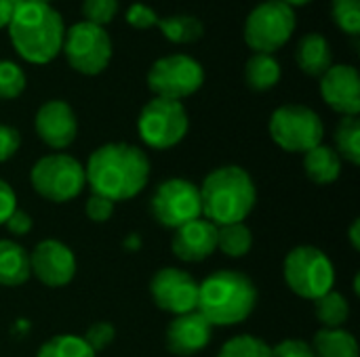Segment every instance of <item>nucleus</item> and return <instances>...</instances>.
<instances>
[{
    "mask_svg": "<svg viewBox=\"0 0 360 357\" xmlns=\"http://www.w3.org/2000/svg\"><path fill=\"white\" fill-rule=\"evenodd\" d=\"M205 82L202 65L184 53L160 57L148 72V86L156 97L181 101L192 97Z\"/></svg>",
    "mask_w": 360,
    "mask_h": 357,
    "instance_id": "f8f14e48",
    "label": "nucleus"
},
{
    "mask_svg": "<svg viewBox=\"0 0 360 357\" xmlns=\"http://www.w3.org/2000/svg\"><path fill=\"white\" fill-rule=\"evenodd\" d=\"M200 189L202 219L215 227L245 223L257 204V187L249 170L236 164H226L211 170Z\"/></svg>",
    "mask_w": 360,
    "mask_h": 357,
    "instance_id": "f03ea898",
    "label": "nucleus"
},
{
    "mask_svg": "<svg viewBox=\"0 0 360 357\" xmlns=\"http://www.w3.org/2000/svg\"><path fill=\"white\" fill-rule=\"evenodd\" d=\"M217 357H272V347L253 335H238L224 343Z\"/></svg>",
    "mask_w": 360,
    "mask_h": 357,
    "instance_id": "c85d7f7f",
    "label": "nucleus"
},
{
    "mask_svg": "<svg viewBox=\"0 0 360 357\" xmlns=\"http://www.w3.org/2000/svg\"><path fill=\"white\" fill-rule=\"evenodd\" d=\"M118 13V0H84L82 2V15L84 21L95 23V25H105L110 23Z\"/></svg>",
    "mask_w": 360,
    "mask_h": 357,
    "instance_id": "2f4dec72",
    "label": "nucleus"
},
{
    "mask_svg": "<svg viewBox=\"0 0 360 357\" xmlns=\"http://www.w3.org/2000/svg\"><path fill=\"white\" fill-rule=\"evenodd\" d=\"M283 2H287L289 6H304V4H308L312 0H283Z\"/></svg>",
    "mask_w": 360,
    "mask_h": 357,
    "instance_id": "79ce46f5",
    "label": "nucleus"
},
{
    "mask_svg": "<svg viewBox=\"0 0 360 357\" xmlns=\"http://www.w3.org/2000/svg\"><path fill=\"white\" fill-rule=\"evenodd\" d=\"M61 50L72 69L84 76H97L110 65L112 38L105 27L80 21L65 29Z\"/></svg>",
    "mask_w": 360,
    "mask_h": 357,
    "instance_id": "9d476101",
    "label": "nucleus"
},
{
    "mask_svg": "<svg viewBox=\"0 0 360 357\" xmlns=\"http://www.w3.org/2000/svg\"><path fill=\"white\" fill-rule=\"evenodd\" d=\"M8 36L21 59L34 65H44L59 55L65 25L61 15L49 2L23 0L8 23Z\"/></svg>",
    "mask_w": 360,
    "mask_h": 357,
    "instance_id": "7ed1b4c3",
    "label": "nucleus"
},
{
    "mask_svg": "<svg viewBox=\"0 0 360 357\" xmlns=\"http://www.w3.org/2000/svg\"><path fill=\"white\" fill-rule=\"evenodd\" d=\"M34 2H49V0H34Z\"/></svg>",
    "mask_w": 360,
    "mask_h": 357,
    "instance_id": "37998d69",
    "label": "nucleus"
},
{
    "mask_svg": "<svg viewBox=\"0 0 360 357\" xmlns=\"http://www.w3.org/2000/svg\"><path fill=\"white\" fill-rule=\"evenodd\" d=\"M150 173L148 154L131 143H105L89 156L84 166L91 191L114 204L139 196L150 181Z\"/></svg>",
    "mask_w": 360,
    "mask_h": 357,
    "instance_id": "f257e3e1",
    "label": "nucleus"
},
{
    "mask_svg": "<svg viewBox=\"0 0 360 357\" xmlns=\"http://www.w3.org/2000/svg\"><path fill=\"white\" fill-rule=\"evenodd\" d=\"M342 160L352 166L360 164V122L359 116H342L335 126V147Z\"/></svg>",
    "mask_w": 360,
    "mask_h": 357,
    "instance_id": "393cba45",
    "label": "nucleus"
},
{
    "mask_svg": "<svg viewBox=\"0 0 360 357\" xmlns=\"http://www.w3.org/2000/svg\"><path fill=\"white\" fill-rule=\"evenodd\" d=\"M4 227H6V231H8L11 236H27V234L32 231V227H34V221H32V217H30L25 210L15 208V210L11 213V217L6 219Z\"/></svg>",
    "mask_w": 360,
    "mask_h": 357,
    "instance_id": "4c0bfd02",
    "label": "nucleus"
},
{
    "mask_svg": "<svg viewBox=\"0 0 360 357\" xmlns=\"http://www.w3.org/2000/svg\"><path fill=\"white\" fill-rule=\"evenodd\" d=\"M171 250L184 263H202L217 250V227L202 217L190 221L173 231Z\"/></svg>",
    "mask_w": 360,
    "mask_h": 357,
    "instance_id": "a211bd4d",
    "label": "nucleus"
},
{
    "mask_svg": "<svg viewBox=\"0 0 360 357\" xmlns=\"http://www.w3.org/2000/svg\"><path fill=\"white\" fill-rule=\"evenodd\" d=\"M30 183L40 198L55 204H65L78 198L86 187L84 166L70 154H49L32 166Z\"/></svg>",
    "mask_w": 360,
    "mask_h": 357,
    "instance_id": "423d86ee",
    "label": "nucleus"
},
{
    "mask_svg": "<svg viewBox=\"0 0 360 357\" xmlns=\"http://www.w3.org/2000/svg\"><path fill=\"white\" fill-rule=\"evenodd\" d=\"M150 295L160 311L175 316L192 314L198 305V282L177 267H162L150 280Z\"/></svg>",
    "mask_w": 360,
    "mask_h": 357,
    "instance_id": "ddd939ff",
    "label": "nucleus"
},
{
    "mask_svg": "<svg viewBox=\"0 0 360 357\" xmlns=\"http://www.w3.org/2000/svg\"><path fill=\"white\" fill-rule=\"evenodd\" d=\"M82 339L89 343V347H91L95 353H99V351L108 349V347L114 343V339H116V328H114L110 322H95V324L89 326V330H86V335H84Z\"/></svg>",
    "mask_w": 360,
    "mask_h": 357,
    "instance_id": "473e14b6",
    "label": "nucleus"
},
{
    "mask_svg": "<svg viewBox=\"0 0 360 357\" xmlns=\"http://www.w3.org/2000/svg\"><path fill=\"white\" fill-rule=\"evenodd\" d=\"M331 15L342 32L350 36H359L360 0H331Z\"/></svg>",
    "mask_w": 360,
    "mask_h": 357,
    "instance_id": "7c9ffc66",
    "label": "nucleus"
},
{
    "mask_svg": "<svg viewBox=\"0 0 360 357\" xmlns=\"http://www.w3.org/2000/svg\"><path fill=\"white\" fill-rule=\"evenodd\" d=\"M297 17L293 6L283 0H266L257 4L245 23V42L264 55H272L283 48L293 36Z\"/></svg>",
    "mask_w": 360,
    "mask_h": 357,
    "instance_id": "1a4fd4ad",
    "label": "nucleus"
},
{
    "mask_svg": "<svg viewBox=\"0 0 360 357\" xmlns=\"http://www.w3.org/2000/svg\"><path fill=\"white\" fill-rule=\"evenodd\" d=\"M253 248V234L245 223L217 227V250L232 259L247 257Z\"/></svg>",
    "mask_w": 360,
    "mask_h": 357,
    "instance_id": "a878e982",
    "label": "nucleus"
},
{
    "mask_svg": "<svg viewBox=\"0 0 360 357\" xmlns=\"http://www.w3.org/2000/svg\"><path fill=\"white\" fill-rule=\"evenodd\" d=\"M310 345L316 357H359V343L346 328H321Z\"/></svg>",
    "mask_w": 360,
    "mask_h": 357,
    "instance_id": "4be33fe9",
    "label": "nucleus"
},
{
    "mask_svg": "<svg viewBox=\"0 0 360 357\" xmlns=\"http://www.w3.org/2000/svg\"><path fill=\"white\" fill-rule=\"evenodd\" d=\"M23 0H0V29L2 27H8L17 6L21 4Z\"/></svg>",
    "mask_w": 360,
    "mask_h": 357,
    "instance_id": "ea45409f",
    "label": "nucleus"
},
{
    "mask_svg": "<svg viewBox=\"0 0 360 357\" xmlns=\"http://www.w3.org/2000/svg\"><path fill=\"white\" fill-rule=\"evenodd\" d=\"M84 215L93 221V223H105L112 219L114 215V202H110L103 196L91 194L89 200L84 202Z\"/></svg>",
    "mask_w": 360,
    "mask_h": 357,
    "instance_id": "f704fd0d",
    "label": "nucleus"
},
{
    "mask_svg": "<svg viewBox=\"0 0 360 357\" xmlns=\"http://www.w3.org/2000/svg\"><path fill=\"white\" fill-rule=\"evenodd\" d=\"M255 305L257 288L243 271L219 269L198 284L196 311L211 326H236L253 314Z\"/></svg>",
    "mask_w": 360,
    "mask_h": 357,
    "instance_id": "20e7f679",
    "label": "nucleus"
},
{
    "mask_svg": "<svg viewBox=\"0 0 360 357\" xmlns=\"http://www.w3.org/2000/svg\"><path fill=\"white\" fill-rule=\"evenodd\" d=\"M323 101L342 116L360 114V78L352 65H331L321 76Z\"/></svg>",
    "mask_w": 360,
    "mask_h": 357,
    "instance_id": "dca6fc26",
    "label": "nucleus"
},
{
    "mask_svg": "<svg viewBox=\"0 0 360 357\" xmlns=\"http://www.w3.org/2000/svg\"><path fill=\"white\" fill-rule=\"evenodd\" d=\"M30 278V252L15 240H0V286L15 288Z\"/></svg>",
    "mask_w": 360,
    "mask_h": 357,
    "instance_id": "aec40b11",
    "label": "nucleus"
},
{
    "mask_svg": "<svg viewBox=\"0 0 360 357\" xmlns=\"http://www.w3.org/2000/svg\"><path fill=\"white\" fill-rule=\"evenodd\" d=\"M287 288L306 301H316L335 286V267L327 252L316 246H295L283 263Z\"/></svg>",
    "mask_w": 360,
    "mask_h": 357,
    "instance_id": "39448f33",
    "label": "nucleus"
},
{
    "mask_svg": "<svg viewBox=\"0 0 360 357\" xmlns=\"http://www.w3.org/2000/svg\"><path fill=\"white\" fill-rule=\"evenodd\" d=\"M15 208H17L15 189L11 187V183H6L4 179H0V225L6 223V219L11 217V213Z\"/></svg>",
    "mask_w": 360,
    "mask_h": 357,
    "instance_id": "58836bf2",
    "label": "nucleus"
},
{
    "mask_svg": "<svg viewBox=\"0 0 360 357\" xmlns=\"http://www.w3.org/2000/svg\"><path fill=\"white\" fill-rule=\"evenodd\" d=\"M36 357H97V353L78 335H55L40 345Z\"/></svg>",
    "mask_w": 360,
    "mask_h": 357,
    "instance_id": "bb28decb",
    "label": "nucleus"
},
{
    "mask_svg": "<svg viewBox=\"0 0 360 357\" xmlns=\"http://www.w3.org/2000/svg\"><path fill=\"white\" fill-rule=\"evenodd\" d=\"M281 74H283L281 63L272 55H264V53H255L245 65V80L249 88L255 93H266L274 88L281 82Z\"/></svg>",
    "mask_w": 360,
    "mask_h": 357,
    "instance_id": "5701e85b",
    "label": "nucleus"
},
{
    "mask_svg": "<svg viewBox=\"0 0 360 357\" xmlns=\"http://www.w3.org/2000/svg\"><path fill=\"white\" fill-rule=\"evenodd\" d=\"M272 357H316L312 345L304 339H283L272 347Z\"/></svg>",
    "mask_w": 360,
    "mask_h": 357,
    "instance_id": "c9c22d12",
    "label": "nucleus"
},
{
    "mask_svg": "<svg viewBox=\"0 0 360 357\" xmlns=\"http://www.w3.org/2000/svg\"><path fill=\"white\" fill-rule=\"evenodd\" d=\"M156 25L171 42H179V44L194 42L202 36V23L200 19L192 15H171V17L158 19Z\"/></svg>",
    "mask_w": 360,
    "mask_h": 357,
    "instance_id": "cd10ccee",
    "label": "nucleus"
},
{
    "mask_svg": "<svg viewBox=\"0 0 360 357\" xmlns=\"http://www.w3.org/2000/svg\"><path fill=\"white\" fill-rule=\"evenodd\" d=\"M150 213L158 225L173 231L190 221L200 219L202 206L198 185L181 177L162 181L152 194Z\"/></svg>",
    "mask_w": 360,
    "mask_h": 357,
    "instance_id": "9b49d317",
    "label": "nucleus"
},
{
    "mask_svg": "<svg viewBox=\"0 0 360 357\" xmlns=\"http://www.w3.org/2000/svg\"><path fill=\"white\" fill-rule=\"evenodd\" d=\"M76 255L61 240L46 238L30 252V274L46 288H63L76 276Z\"/></svg>",
    "mask_w": 360,
    "mask_h": 357,
    "instance_id": "4468645a",
    "label": "nucleus"
},
{
    "mask_svg": "<svg viewBox=\"0 0 360 357\" xmlns=\"http://www.w3.org/2000/svg\"><path fill=\"white\" fill-rule=\"evenodd\" d=\"M27 78L21 65L15 61L0 59V101H11L17 99L25 90Z\"/></svg>",
    "mask_w": 360,
    "mask_h": 357,
    "instance_id": "c756f323",
    "label": "nucleus"
},
{
    "mask_svg": "<svg viewBox=\"0 0 360 357\" xmlns=\"http://www.w3.org/2000/svg\"><path fill=\"white\" fill-rule=\"evenodd\" d=\"M314 314L323 328H344L350 318V303L342 292L329 290L314 301Z\"/></svg>",
    "mask_w": 360,
    "mask_h": 357,
    "instance_id": "b1692460",
    "label": "nucleus"
},
{
    "mask_svg": "<svg viewBox=\"0 0 360 357\" xmlns=\"http://www.w3.org/2000/svg\"><path fill=\"white\" fill-rule=\"evenodd\" d=\"M21 147V135L15 126L0 124V164L11 160Z\"/></svg>",
    "mask_w": 360,
    "mask_h": 357,
    "instance_id": "e433bc0d",
    "label": "nucleus"
},
{
    "mask_svg": "<svg viewBox=\"0 0 360 357\" xmlns=\"http://www.w3.org/2000/svg\"><path fill=\"white\" fill-rule=\"evenodd\" d=\"M304 173L316 185H331L342 175V158L329 145H316L304 154Z\"/></svg>",
    "mask_w": 360,
    "mask_h": 357,
    "instance_id": "412c9836",
    "label": "nucleus"
},
{
    "mask_svg": "<svg viewBox=\"0 0 360 357\" xmlns=\"http://www.w3.org/2000/svg\"><path fill=\"white\" fill-rule=\"evenodd\" d=\"M190 118L181 101L154 97L143 105L137 118V133L152 149H171L184 141Z\"/></svg>",
    "mask_w": 360,
    "mask_h": 357,
    "instance_id": "6e6552de",
    "label": "nucleus"
},
{
    "mask_svg": "<svg viewBox=\"0 0 360 357\" xmlns=\"http://www.w3.org/2000/svg\"><path fill=\"white\" fill-rule=\"evenodd\" d=\"M213 337V326L198 314L175 316L167 326L165 343L169 353L177 357H192L207 349Z\"/></svg>",
    "mask_w": 360,
    "mask_h": 357,
    "instance_id": "f3484780",
    "label": "nucleus"
},
{
    "mask_svg": "<svg viewBox=\"0 0 360 357\" xmlns=\"http://www.w3.org/2000/svg\"><path fill=\"white\" fill-rule=\"evenodd\" d=\"M34 130L46 147L61 151L76 141L78 120L70 103L61 99H51L38 107L34 118Z\"/></svg>",
    "mask_w": 360,
    "mask_h": 357,
    "instance_id": "2eb2a0df",
    "label": "nucleus"
},
{
    "mask_svg": "<svg viewBox=\"0 0 360 357\" xmlns=\"http://www.w3.org/2000/svg\"><path fill=\"white\" fill-rule=\"evenodd\" d=\"M158 19L160 17L156 15V11L152 6L143 4V2H135L127 11V21L135 29H150V27H154L158 23Z\"/></svg>",
    "mask_w": 360,
    "mask_h": 357,
    "instance_id": "72a5a7b5",
    "label": "nucleus"
},
{
    "mask_svg": "<svg viewBox=\"0 0 360 357\" xmlns=\"http://www.w3.org/2000/svg\"><path fill=\"white\" fill-rule=\"evenodd\" d=\"M268 130L272 141L289 154H306L321 145L325 137L321 116L302 103H287L274 109Z\"/></svg>",
    "mask_w": 360,
    "mask_h": 357,
    "instance_id": "0eeeda50",
    "label": "nucleus"
},
{
    "mask_svg": "<svg viewBox=\"0 0 360 357\" xmlns=\"http://www.w3.org/2000/svg\"><path fill=\"white\" fill-rule=\"evenodd\" d=\"M348 236H350V244H352V248H354V250H360V221L359 219H354V221H352Z\"/></svg>",
    "mask_w": 360,
    "mask_h": 357,
    "instance_id": "a19ab883",
    "label": "nucleus"
},
{
    "mask_svg": "<svg viewBox=\"0 0 360 357\" xmlns=\"http://www.w3.org/2000/svg\"><path fill=\"white\" fill-rule=\"evenodd\" d=\"M295 61L300 69L312 78H321L333 65V50L325 36L306 34L295 48Z\"/></svg>",
    "mask_w": 360,
    "mask_h": 357,
    "instance_id": "6ab92c4d",
    "label": "nucleus"
}]
</instances>
